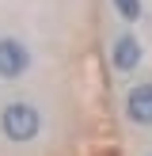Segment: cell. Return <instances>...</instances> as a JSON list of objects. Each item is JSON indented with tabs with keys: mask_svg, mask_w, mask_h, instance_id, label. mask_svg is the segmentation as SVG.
Returning <instances> with one entry per match:
<instances>
[{
	"mask_svg": "<svg viewBox=\"0 0 152 156\" xmlns=\"http://www.w3.org/2000/svg\"><path fill=\"white\" fill-rule=\"evenodd\" d=\"M0 133L12 145H27L42 133V111L27 99H12L0 107Z\"/></svg>",
	"mask_w": 152,
	"mask_h": 156,
	"instance_id": "cell-1",
	"label": "cell"
},
{
	"mask_svg": "<svg viewBox=\"0 0 152 156\" xmlns=\"http://www.w3.org/2000/svg\"><path fill=\"white\" fill-rule=\"evenodd\" d=\"M30 65H34V53L23 38H15V34L0 38V80H8V84L23 80L30 73Z\"/></svg>",
	"mask_w": 152,
	"mask_h": 156,
	"instance_id": "cell-2",
	"label": "cell"
},
{
	"mask_svg": "<svg viewBox=\"0 0 152 156\" xmlns=\"http://www.w3.org/2000/svg\"><path fill=\"white\" fill-rule=\"evenodd\" d=\"M126 118L133 126H152V80H141L126 91Z\"/></svg>",
	"mask_w": 152,
	"mask_h": 156,
	"instance_id": "cell-3",
	"label": "cell"
},
{
	"mask_svg": "<svg viewBox=\"0 0 152 156\" xmlns=\"http://www.w3.org/2000/svg\"><path fill=\"white\" fill-rule=\"evenodd\" d=\"M141 42H137L133 34H118L114 38V46H110V65L118 69V73H133L137 65H141Z\"/></svg>",
	"mask_w": 152,
	"mask_h": 156,
	"instance_id": "cell-4",
	"label": "cell"
},
{
	"mask_svg": "<svg viewBox=\"0 0 152 156\" xmlns=\"http://www.w3.org/2000/svg\"><path fill=\"white\" fill-rule=\"evenodd\" d=\"M110 4H114V12H118L126 23H137V19H141V12H144L141 0H110Z\"/></svg>",
	"mask_w": 152,
	"mask_h": 156,
	"instance_id": "cell-5",
	"label": "cell"
}]
</instances>
